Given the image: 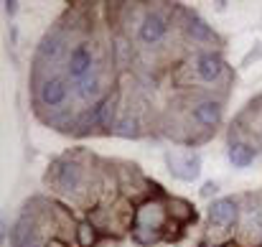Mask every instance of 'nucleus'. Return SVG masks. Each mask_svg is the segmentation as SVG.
I'll use <instances>...</instances> for the list:
<instances>
[{"label": "nucleus", "mask_w": 262, "mask_h": 247, "mask_svg": "<svg viewBox=\"0 0 262 247\" xmlns=\"http://www.w3.org/2000/svg\"><path fill=\"white\" fill-rule=\"evenodd\" d=\"M171 217H168V207L161 199H145L135 214H133V240L143 247L156 245L158 240L166 237V227H168Z\"/></svg>", "instance_id": "nucleus-1"}, {"label": "nucleus", "mask_w": 262, "mask_h": 247, "mask_svg": "<svg viewBox=\"0 0 262 247\" xmlns=\"http://www.w3.org/2000/svg\"><path fill=\"white\" fill-rule=\"evenodd\" d=\"M239 217H242V201L239 196H222L216 201H211L206 219H209V232H214V240H219L216 235H232L234 227H239Z\"/></svg>", "instance_id": "nucleus-2"}, {"label": "nucleus", "mask_w": 262, "mask_h": 247, "mask_svg": "<svg viewBox=\"0 0 262 247\" xmlns=\"http://www.w3.org/2000/svg\"><path fill=\"white\" fill-rule=\"evenodd\" d=\"M188 112H191V120H193L199 128H204L209 135H214V130L222 125L224 105H222V99H216V97L199 94V97L193 99V105L188 107Z\"/></svg>", "instance_id": "nucleus-3"}, {"label": "nucleus", "mask_w": 262, "mask_h": 247, "mask_svg": "<svg viewBox=\"0 0 262 247\" xmlns=\"http://www.w3.org/2000/svg\"><path fill=\"white\" fill-rule=\"evenodd\" d=\"M250 204L242 207L239 217V235L245 237L247 245H260L262 242V194H250L245 196ZM242 201V199H239Z\"/></svg>", "instance_id": "nucleus-4"}, {"label": "nucleus", "mask_w": 262, "mask_h": 247, "mask_svg": "<svg viewBox=\"0 0 262 247\" xmlns=\"http://www.w3.org/2000/svg\"><path fill=\"white\" fill-rule=\"evenodd\" d=\"M168 18L161 13V10H148L140 23H138V41L145 46V49H156L166 41L168 36Z\"/></svg>", "instance_id": "nucleus-5"}, {"label": "nucleus", "mask_w": 262, "mask_h": 247, "mask_svg": "<svg viewBox=\"0 0 262 247\" xmlns=\"http://www.w3.org/2000/svg\"><path fill=\"white\" fill-rule=\"evenodd\" d=\"M94 74V49L87 41H79L72 46L69 56H67V77L72 82H84Z\"/></svg>", "instance_id": "nucleus-6"}, {"label": "nucleus", "mask_w": 262, "mask_h": 247, "mask_svg": "<svg viewBox=\"0 0 262 247\" xmlns=\"http://www.w3.org/2000/svg\"><path fill=\"white\" fill-rule=\"evenodd\" d=\"M191 72H193V79L201 84H216L224 72H227V64L224 59L216 54V51H201L191 59Z\"/></svg>", "instance_id": "nucleus-7"}, {"label": "nucleus", "mask_w": 262, "mask_h": 247, "mask_svg": "<svg viewBox=\"0 0 262 247\" xmlns=\"http://www.w3.org/2000/svg\"><path fill=\"white\" fill-rule=\"evenodd\" d=\"M51 181L59 191L64 194H79L82 191V181H84V166L77 163V161H59L54 163V171H51Z\"/></svg>", "instance_id": "nucleus-8"}, {"label": "nucleus", "mask_w": 262, "mask_h": 247, "mask_svg": "<svg viewBox=\"0 0 262 247\" xmlns=\"http://www.w3.org/2000/svg\"><path fill=\"white\" fill-rule=\"evenodd\" d=\"M38 102L43 105V107H49V110H61L64 105H67V99H69V82L64 79V77H59V74H54V77H46L41 87H38Z\"/></svg>", "instance_id": "nucleus-9"}, {"label": "nucleus", "mask_w": 262, "mask_h": 247, "mask_svg": "<svg viewBox=\"0 0 262 247\" xmlns=\"http://www.w3.org/2000/svg\"><path fill=\"white\" fill-rule=\"evenodd\" d=\"M13 247H46L41 232H38V219L33 212H23L20 219L13 227Z\"/></svg>", "instance_id": "nucleus-10"}, {"label": "nucleus", "mask_w": 262, "mask_h": 247, "mask_svg": "<svg viewBox=\"0 0 262 247\" xmlns=\"http://www.w3.org/2000/svg\"><path fill=\"white\" fill-rule=\"evenodd\" d=\"M166 166L171 176L181 181H196L201 173V158L196 153H166Z\"/></svg>", "instance_id": "nucleus-11"}, {"label": "nucleus", "mask_w": 262, "mask_h": 247, "mask_svg": "<svg viewBox=\"0 0 262 247\" xmlns=\"http://www.w3.org/2000/svg\"><path fill=\"white\" fill-rule=\"evenodd\" d=\"M227 158H229V163L234 166V168H247V166L255 163L257 148H255V143H250V140L234 135V138H229V143H227Z\"/></svg>", "instance_id": "nucleus-12"}, {"label": "nucleus", "mask_w": 262, "mask_h": 247, "mask_svg": "<svg viewBox=\"0 0 262 247\" xmlns=\"http://www.w3.org/2000/svg\"><path fill=\"white\" fill-rule=\"evenodd\" d=\"M67 54V38L56 31L46 33L38 44V51H36V61H46V64H54L59 61L61 56Z\"/></svg>", "instance_id": "nucleus-13"}, {"label": "nucleus", "mask_w": 262, "mask_h": 247, "mask_svg": "<svg viewBox=\"0 0 262 247\" xmlns=\"http://www.w3.org/2000/svg\"><path fill=\"white\" fill-rule=\"evenodd\" d=\"M186 33H188V38L193 41V44H204V46H222V38L211 31V26H206V20H201L196 13H188V18H186Z\"/></svg>", "instance_id": "nucleus-14"}, {"label": "nucleus", "mask_w": 262, "mask_h": 247, "mask_svg": "<svg viewBox=\"0 0 262 247\" xmlns=\"http://www.w3.org/2000/svg\"><path fill=\"white\" fill-rule=\"evenodd\" d=\"M166 207H168V217H171L173 222H178V224H188V222L196 219V207H193L188 199L171 196V199L166 201Z\"/></svg>", "instance_id": "nucleus-15"}, {"label": "nucleus", "mask_w": 262, "mask_h": 247, "mask_svg": "<svg viewBox=\"0 0 262 247\" xmlns=\"http://www.w3.org/2000/svg\"><path fill=\"white\" fill-rule=\"evenodd\" d=\"M104 87H102V82H99V77L97 74H92L89 79H84V82L77 84V97L82 99V102H89V105H99L104 97Z\"/></svg>", "instance_id": "nucleus-16"}, {"label": "nucleus", "mask_w": 262, "mask_h": 247, "mask_svg": "<svg viewBox=\"0 0 262 247\" xmlns=\"http://www.w3.org/2000/svg\"><path fill=\"white\" fill-rule=\"evenodd\" d=\"M112 133L120 135V138H140V135H143L140 122H138V117H133V115H122V117H117Z\"/></svg>", "instance_id": "nucleus-17"}, {"label": "nucleus", "mask_w": 262, "mask_h": 247, "mask_svg": "<svg viewBox=\"0 0 262 247\" xmlns=\"http://www.w3.org/2000/svg\"><path fill=\"white\" fill-rule=\"evenodd\" d=\"M77 242H79V247H94L97 245V240H99V230H97V224L94 222H79L77 224Z\"/></svg>", "instance_id": "nucleus-18"}, {"label": "nucleus", "mask_w": 262, "mask_h": 247, "mask_svg": "<svg viewBox=\"0 0 262 247\" xmlns=\"http://www.w3.org/2000/svg\"><path fill=\"white\" fill-rule=\"evenodd\" d=\"M216 189H219V186H216L214 181H206V183H204V189H201V196H204V199H209V196H214V194H216Z\"/></svg>", "instance_id": "nucleus-19"}, {"label": "nucleus", "mask_w": 262, "mask_h": 247, "mask_svg": "<svg viewBox=\"0 0 262 247\" xmlns=\"http://www.w3.org/2000/svg\"><path fill=\"white\" fill-rule=\"evenodd\" d=\"M3 5H5V13H8V15H13V13L18 10V3H15V0H5Z\"/></svg>", "instance_id": "nucleus-20"}, {"label": "nucleus", "mask_w": 262, "mask_h": 247, "mask_svg": "<svg viewBox=\"0 0 262 247\" xmlns=\"http://www.w3.org/2000/svg\"><path fill=\"white\" fill-rule=\"evenodd\" d=\"M199 247H239V245H234V242H222V245H216V242H201Z\"/></svg>", "instance_id": "nucleus-21"}, {"label": "nucleus", "mask_w": 262, "mask_h": 247, "mask_svg": "<svg viewBox=\"0 0 262 247\" xmlns=\"http://www.w3.org/2000/svg\"><path fill=\"white\" fill-rule=\"evenodd\" d=\"M46 247H67V245H64L61 240H49V242H46Z\"/></svg>", "instance_id": "nucleus-22"}]
</instances>
